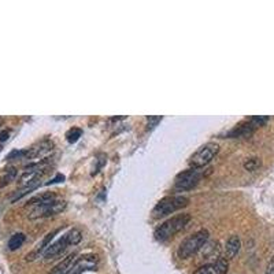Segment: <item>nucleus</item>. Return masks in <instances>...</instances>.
I'll return each instance as SVG.
<instances>
[{"mask_svg":"<svg viewBox=\"0 0 274 274\" xmlns=\"http://www.w3.org/2000/svg\"><path fill=\"white\" fill-rule=\"evenodd\" d=\"M189 222H191V215L189 214L174 215L156 228L155 238L158 241H166L170 237L176 236L177 233L181 232L183 229H185Z\"/></svg>","mask_w":274,"mask_h":274,"instance_id":"f257e3e1","label":"nucleus"},{"mask_svg":"<svg viewBox=\"0 0 274 274\" xmlns=\"http://www.w3.org/2000/svg\"><path fill=\"white\" fill-rule=\"evenodd\" d=\"M81 240H83V233L80 232L78 229H72V230L65 233L62 237L58 238L55 243L48 245L47 250L44 251L43 256H44V259H47V261L54 259V258H56L58 255H60L69 245H77Z\"/></svg>","mask_w":274,"mask_h":274,"instance_id":"f03ea898","label":"nucleus"},{"mask_svg":"<svg viewBox=\"0 0 274 274\" xmlns=\"http://www.w3.org/2000/svg\"><path fill=\"white\" fill-rule=\"evenodd\" d=\"M188 204H189V199L186 196H183V195L163 197L155 204V207L152 210V217L163 218V217H167L179 210L184 209Z\"/></svg>","mask_w":274,"mask_h":274,"instance_id":"7ed1b4c3","label":"nucleus"},{"mask_svg":"<svg viewBox=\"0 0 274 274\" xmlns=\"http://www.w3.org/2000/svg\"><path fill=\"white\" fill-rule=\"evenodd\" d=\"M209 230L202 229V230H197L196 233L191 234L189 237H186L181 243L179 248V256L181 259H188L192 255H195L196 252L202 250L204 244L207 243L209 240Z\"/></svg>","mask_w":274,"mask_h":274,"instance_id":"20e7f679","label":"nucleus"},{"mask_svg":"<svg viewBox=\"0 0 274 274\" xmlns=\"http://www.w3.org/2000/svg\"><path fill=\"white\" fill-rule=\"evenodd\" d=\"M220 152V145L217 143H206L202 147L192 154L191 159H189V165L193 169H202V167L207 166L210 162L214 159L217 154Z\"/></svg>","mask_w":274,"mask_h":274,"instance_id":"39448f33","label":"nucleus"},{"mask_svg":"<svg viewBox=\"0 0 274 274\" xmlns=\"http://www.w3.org/2000/svg\"><path fill=\"white\" fill-rule=\"evenodd\" d=\"M203 177V173L200 169H189L177 174V177L174 180V186L177 191H189L193 189Z\"/></svg>","mask_w":274,"mask_h":274,"instance_id":"423d86ee","label":"nucleus"},{"mask_svg":"<svg viewBox=\"0 0 274 274\" xmlns=\"http://www.w3.org/2000/svg\"><path fill=\"white\" fill-rule=\"evenodd\" d=\"M66 209L65 200H52V202L46 203V204H40V206H35L30 210L29 220H37V218H46V217H52L62 213Z\"/></svg>","mask_w":274,"mask_h":274,"instance_id":"0eeeda50","label":"nucleus"},{"mask_svg":"<svg viewBox=\"0 0 274 274\" xmlns=\"http://www.w3.org/2000/svg\"><path fill=\"white\" fill-rule=\"evenodd\" d=\"M97 266V258L92 254L78 256L74 259L70 269L65 274H83L84 272H90V270H96Z\"/></svg>","mask_w":274,"mask_h":274,"instance_id":"6e6552de","label":"nucleus"},{"mask_svg":"<svg viewBox=\"0 0 274 274\" xmlns=\"http://www.w3.org/2000/svg\"><path fill=\"white\" fill-rule=\"evenodd\" d=\"M228 261L225 259H218L215 262L207 263L202 268H199L193 274H227L228 273Z\"/></svg>","mask_w":274,"mask_h":274,"instance_id":"1a4fd4ad","label":"nucleus"},{"mask_svg":"<svg viewBox=\"0 0 274 274\" xmlns=\"http://www.w3.org/2000/svg\"><path fill=\"white\" fill-rule=\"evenodd\" d=\"M52 151V143L49 140H43L42 143H39L35 147L26 149V159H39L43 158L44 155H47L48 152Z\"/></svg>","mask_w":274,"mask_h":274,"instance_id":"9d476101","label":"nucleus"},{"mask_svg":"<svg viewBox=\"0 0 274 274\" xmlns=\"http://www.w3.org/2000/svg\"><path fill=\"white\" fill-rule=\"evenodd\" d=\"M58 232H59V230H54V232L47 233V236L43 238L42 243L37 245V248H35V250L30 252V254H29V255H28V258H26V259H28V261H35L37 256H40V255H42V254H44V251L47 250V247H48V245H49V243H51V240L54 238V236Z\"/></svg>","mask_w":274,"mask_h":274,"instance_id":"9b49d317","label":"nucleus"},{"mask_svg":"<svg viewBox=\"0 0 274 274\" xmlns=\"http://www.w3.org/2000/svg\"><path fill=\"white\" fill-rule=\"evenodd\" d=\"M240 247H241V240L238 236L234 234V236H230L228 238L227 244H225V255H227L228 259H233L234 256L237 255Z\"/></svg>","mask_w":274,"mask_h":274,"instance_id":"f8f14e48","label":"nucleus"},{"mask_svg":"<svg viewBox=\"0 0 274 274\" xmlns=\"http://www.w3.org/2000/svg\"><path fill=\"white\" fill-rule=\"evenodd\" d=\"M17 174H18V172H17V169L14 166L6 167V169L1 172V174H0V188L11 184L12 181L15 180V177H17Z\"/></svg>","mask_w":274,"mask_h":274,"instance_id":"ddd939ff","label":"nucleus"},{"mask_svg":"<svg viewBox=\"0 0 274 274\" xmlns=\"http://www.w3.org/2000/svg\"><path fill=\"white\" fill-rule=\"evenodd\" d=\"M55 199H56V196H55L54 192H44V193H40V195H37V196L32 197L29 202H28V206L35 207V206H40V204H46V203L52 202Z\"/></svg>","mask_w":274,"mask_h":274,"instance_id":"4468645a","label":"nucleus"},{"mask_svg":"<svg viewBox=\"0 0 274 274\" xmlns=\"http://www.w3.org/2000/svg\"><path fill=\"white\" fill-rule=\"evenodd\" d=\"M25 234L24 233H15V234H12L10 240H8V248L11 251L18 250L22 247V244L25 243Z\"/></svg>","mask_w":274,"mask_h":274,"instance_id":"2eb2a0df","label":"nucleus"},{"mask_svg":"<svg viewBox=\"0 0 274 274\" xmlns=\"http://www.w3.org/2000/svg\"><path fill=\"white\" fill-rule=\"evenodd\" d=\"M261 165H262L261 159H259V158H256V156H254V158H248V159L245 161L244 167H245V170H248V172H255V170H258V169L261 167Z\"/></svg>","mask_w":274,"mask_h":274,"instance_id":"dca6fc26","label":"nucleus"},{"mask_svg":"<svg viewBox=\"0 0 274 274\" xmlns=\"http://www.w3.org/2000/svg\"><path fill=\"white\" fill-rule=\"evenodd\" d=\"M83 135V131L81 129H78V128H72L70 131L66 133V138H67V141L69 143H76L78 138L81 137Z\"/></svg>","mask_w":274,"mask_h":274,"instance_id":"f3484780","label":"nucleus"},{"mask_svg":"<svg viewBox=\"0 0 274 274\" xmlns=\"http://www.w3.org/2000/svg\"><path fill=\"white\" fill-rule=\"evenodd\" d=\"M147 121H148V129H152V128H155L158 122H161L162 117H148Z\"/></svg>","mask_w":274,"mask_h":274,"instance_id":"a211bd4d","label":"nucleus"},{"mask_svg":"<svg viewBox=\"0 0 274 274\" xmlns=\"http://www.w3.org/2000/svg\"><path fill=\"white\" fill-rule=\"evenodd\" d=\"M63 180H65V176H62V174H58V176H56L55 179H52L51 181H49V183H48V185H49V184H56V183H60V181L63 183Z\"/></svg>","mask_w":274,"mask_h":274,"instance_id":"6ab92c4d","label":"nucleus"},{"mask_svg":"<svg viewBox=\"0 0 274 274\" xmlns=\"http://www.w3.org/2000/svg\"><path fill=\"white\" fill-rule=\"evenodd\" d=\"M266 274H274V258L269 262L268 270H266Z\"/></svg>","mask_w":274,"mask_h":274,"instance_id":"aec40b11","label":"nucleus"},{"mask_svg":"<svg viewBox=\"0 0 274 274\" xmlns=\"http://www.w3.org/2000/svg\"><path fill=\"white\" fill-rule=\"evenodd\" d=\"M8 135H10V132L8 131H3L0 133V141H6L7 138H8Z\"/></svg>","mask_w":274,"mask_h":274,"instance_id":"412c9836","label":"nucleus"},{"mask_svg":"<svg viewBox=\"0 0 274 274\" xmlns=\"http://www.w3.org/2000/svg\"><path fill=\"white\" fill-rule=\"evenodd\" d=\"M3 122H4V119H3V118H0V126L3 125Z\"/></svg>","mask_w":274,"mask_h":274,"instance_id":"4be33fe9","label":"nucleus"},{"mask_svg":"<svg viewBox=\"0 0 274 274\" xmlns=\"http://www.w3.org/2000/svg\"><path fill=\"white\" fill-rule=\"evenodd\" d=\"M0 151H1V145H0Z\"/></svg>","mask_w":274,"mask_h":274,"instance_id":"5701e85b","label":"nucleus"}]
</instances>
